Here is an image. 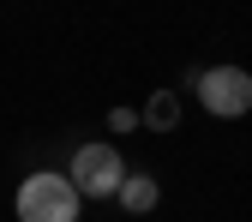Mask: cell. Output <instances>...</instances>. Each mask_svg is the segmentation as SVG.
I'll use <instances>...</instances> for the list:
<instances>
[{
  "mask_svg": "<svg viewBox=\"0 0 252 222\" xmlns=\"http://www.w3.org/2000/svg\"><path fill=\"white\" fill-rule=\"evenodd\" d=\"M72 186H78V198H120V186H126L120 150L114 144H78V156H72Z\"/></svg>",
  "mask_w": 252,
  "mask_h": 222,
  "instance_id": "2",
  "label": "cell"
},
{
  "mask_svg": "<svg viewBox=\"0 0 252 222\" xmlns=\"http://www.w3.org/2000/svg\"><path fill=\"white\" fill-rule=\"evenodd\" d=\"M108 126H114V132H132L138 114H132V108H114V114H108Z\"/></svg>",
  "mask_w": 252,
  "mask_h": 222,
  "instance_id": "6",
  "label": "cell"
},
{
  "mask_svg": "<svg viewBox=\"0 0 252 222\" xmlns=\"http://www.w3.org/2000/svg\"><path fill=\"white\" fill-rule=\"evenodd\" d=\"M156 198H162V192H156V180H150V174H126V186H120V204L132 210V216L156 210Z\"/></svg>",
  "mask_w": 252,
  "mask_h": 222,
  "instance_id": "5",
  "label": "cell"
},
{
  "mask_svg": "<svg viewBox=\"0 0 252 222\" xmlns=\"http://www.w3.org/2000/svg\"><path fill=\"white\" fill-rule=\"evenodd\" d=\"M198 102L216 120H240L252 108V72H240V66H210V72H198Z\"/></svg>",
  "mask_w": 252,
  "mask_h": 222,
  "instance_id": "3",
  "label": "cell"
},
{
  "mask_svg": "<svg viewBox=\"0 0 252 222\" xmlns=\"http://www.w3.org/2000/svg\"><path fill=\"white\" fill-rule=\"evenodd\" d=\"M84 198H78V186L72 174H30L18 186V222H78Z\"/></svg>",
  "mask_w": 252,
  "mask_h": 222,
  "instance_id": "1",
  "label": "cell"
},
{
  "mask_svg": "<svg viewBox=\"0 0 252 222\" xmlns=\"http://www.w3.org/2000/svg\"><path fill=\"white\" fill-rule=\"evenodd\" d=\"M144 126H150V132H174V126H180V96H174V90H156V96L144 102Z\"/></svg>",
  "mask_w": 252,
  "mask_h": 222,
  "instance_id": "4",
  "label": "cell"
}]
</instances>
